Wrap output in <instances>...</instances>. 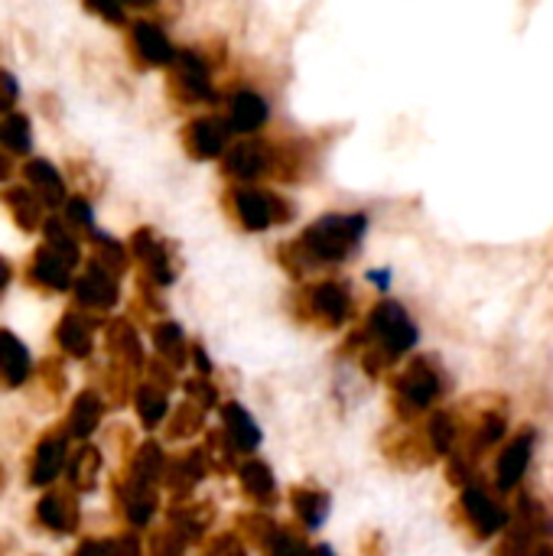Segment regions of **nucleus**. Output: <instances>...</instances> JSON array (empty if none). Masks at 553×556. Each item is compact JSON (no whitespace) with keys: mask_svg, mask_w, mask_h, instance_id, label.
<instances>
[{"mask_svg":"<svg viewBox=\"0 0 553 556\" xmlns=\"http://www.w3.org/2000/svg\"><path fill=\"white\" fill-rule=\"evenodd\" d=\"M368 215L365 212H326L313 225L300 231V238L287 241L280 254L284 264L297 274H310L329 264H342L365 238Z\"/></svg>","mask_w":553,"mask_h":556,"instance_id":"nucleus-1","label":"nucleus"},{"mask_svg":"<svg viewBox=\"0 0 553 556\" xmlns=\"http://www.w3.org/2000/svg\"><path fill=\"white\" fill-rule=\"evenodd\" d=\"M225 208L231 222L251 235L271 231L297 215L290 199H284L274 186H261V182H238V186L231 182L225 192Z\"/></svg>","mask_w":553,"mask_h":556,"instance_id":"nucleus-2","label":"nucleus"},{"mask_svg":"<svg viewBox=\"0 0 553 556\" xmlns=\"http://www.w3.org/2000/svg\"><path fill=\"white\" fill-rule=\"evenodd\" d=\"M169 94L186 108L215 101L209 55H202L199 49H179L173 65H169Z\"/></svg>","mask_w":553,"mask_h":556,"instance_id":"nucleus-3","label":"nucleus"},{"mask_svg":"<svg viewBox=\"0 0 553 556\" xmlns=\"http://www.w3.org/2000/svg\"><path fill=\"white\" fill-rule=\"evenodd\" d=\"M277 166V143L261 140V137H238L222 156V176L228 182H264L274 179Z\"/></svg>","mask_w":553,"mask_h":556,"instance_id":"nucleus-4","label":"nucleus"},{"mask_svg":"<svg viewBox=\"0 0 553 556\" xmlns=\"http://www.w3.org/2000/svg\"><path fill=\"white\" fill-rule=\"evenodd\" d=\"M231 137L235 134H231L225 114H202L183 127V150L192 160H222L225 150L231 147Z\"/></svg>","mask_w":553,"mask_h":556,"instance_id":"nucleus-5","label":"nucleus"},{"mask_svg":"<svg viewBox=\"0 0 553 556\" xmlns=\"http://www.w3.org/2000/svg\"><path fill=\"white\" fill-rule=\"evenodd\" d=\"M225 121H228L235 137H257L264 130V124L271 121V104H267V98L261 91L241 88V91H235L228 98Z\"/></svg>","mask_w":553,"mask_h":556,"instance_id":"nucleus-6","label":"nucleus"},{"mask_svg":"<svg viewBox=\"0 0 553 556\" xmlns=\"http://www.w3.org/2000/svg\"><path fill=\"white\" fill-rule=\"evenodd\" d=\"M130 49L137 52L140 65L147 68H163V65H173L176 59V46L169 42V36L163 33V26L150 23V20H137L130 26Z\"/></svg>","mask_w":553,"mask_h":556,"instance_id":"nucleus-7","label":"nucleus"},{"mask_svg":"<svg viewBox=\"0 0 553 556\" xmlns=\"http://www.w3.org/2000/svg\"><path fill=\"white\" fill-rule=\"evenodd\" d=\"M75 296L81 306H91V309H111L117 303V283H114V274H108L104 267L91 264L88 274H81L75 280Z\"/></svg>","mask_w":553,"mask_h":556,"instance_id":"nucleus-8","label":"nucleus"},{"mask_svg":"<svg viewBox=\"0 0 553 556\" xmlns=\"http://www.w3.org/2000/svg\"><path fill=\"white\" fill-rule=\"evenodd\" d=\"M23 179L29 182L26 189H33L36 199H39L42 205H49V208L65 205V182H62V176L55 173L52 163H46V160H29V163L23 166Z\"/></svg>","mask_w":553,"mask_h":556,"instance_id":"nucleus-9","label":"nucleus"},{"mask_svg":"<svg viewBox=\"0 0 553 556\" xmlns=\"http://www.w3.org/2000/svg\"><path fill=\"white\" fill-rule=\"evenodd\" d=\"M349 293H345V287L342 283H313L310 287V309L319 316V319H326L329 326H339L345 316H349Z\"/></svg>","mask_w":553,"mask_h":556,"instance_id":"nucleus-10","label":"nucleus"},{"mask_svg":"<svg viewBox=\"0 0 553 556\" xmlns=\"http://www.w3.org/2000/svg\"><path fill=\"white\" fill-rule=\"evenodd\" d=\"M26 378H29V355L23 342L13 332L0 329V381L13 388V384H23Z\"/></svg>","mask_w":553,"mask_h":556,"instance_id":"nucleus-11","label":"nucleus"},{"mask_svg":"<svg viewBox=\"0 0 553 556\" xmlns=\"http://www.w3.org/2000/svg\"><path fill=\"white\" fill-rule=\"evenodd\" d=\"M65 466V440H46L39 443L36 456H33V469H29V482L33 485H49Z\"/></svg>","mask_w":553,"mask_h":556,"instance_id":"nucleus-12","label":"nucleus"},{"mask_svg":"<svg viewBox=\"0 0 553 556\" xmlns=\"http://www.w3.org/2000/svg\"><path fill=\"white\" fill-rule=\"evenodd\" d=\"M3 202L10 205L13 218H16L26 231H33V228L42 225V202L36 199L33 189H7V192H3Z\"/></svg>","mask_w":553,"mask_h":556,"instance_id":"nucleus-13","label":"nucleus"},{"mask_svg":"<svg viewBox=\"0 0 553 556\" xmlns=\"http://www.w3.org/2000/svg\"><path fill=\"white\" fill-rule=\"evenodd\" d=\"M59 345L68 352V355H75V358H85L88 352H91V329H88V323L81 319V316H65L62 323H59Z\"/></svg>","mask_w":553,"mask_h":556,"instance_id":"nucleus-14","label":"nucleus"},{"mask_svg":"<svg viewBox=\"0 0 553 556\" xmlns=\"http://www.w3.org/2000/svg\"><path fill=\"white\" fill-rule=\"evenodd\" d=\"M98 417H101V401L91 391L78 394L75 404H72V414H68V433L72 437H88L98 427Z\"/></svg>","mask_w":553,"mask_h":556,"instance_id":"nucleus-15","label":"nucleus"},{"mask_svg":"<svg viewBox=\"0 0 553 556\" xmlns=\"http://www.w3.org/2000/svg\"><path fill=\"white\" fill-rule=\"evenodd\" d=\"M36 511H39V521H42L46 528H52V531H68V528H75V511H72V505H68L65 498H59V495H46V498L36 505Z\"/></svg>","mask_w":553,"mask_h":556,"instance_id":"nucleus-16","label":"nucleus"},{"mask_svg":"<svg viewBox=\"0 0 553 556\" xmlns=\"http://www.w3.org/2000/svg\"><path fill=\"white\" fill-rule=\"evenodd\" d=\"M0 140L7 150L13 153H26L29 143H33V134H29V121L23 114H10L3 124H0Z\"/></svg>","mask_w":553,"mask_h":556,"instance_id":"nucleus-17","label":"nucleus"},{"mask_svg":"<svg viewBox=\"0 0 553 556\" xmlns=\"http://www.w3.org/2000/svg\"><path fill=\"white\" fill-rule=\"evenodd\" d=\"M95 472H98V453L95 450H81L78 456H72L68 463V476L78 489H88L95 482Z\"/></svg>","mask_w":553,"mask_h":556,"instance_id":"nucleus-18","label":"nucleus"},{"mask_svg":"<svg viewBox=\"0 0 553 556\" xmlns=\"http://www.w3.org/2000/svg\"><path fill=\"white\" fill-rule=\"evenodd\" d=\"M85 7H88L91 13H98L101 20H108V23H124V20H127L124 0H85Z\"/></svg>","mask_w":553,"mask_h":556,"instance_id":"nucleus-19","label":"nucleus"},{"mask_svg":"<svg viewBox=\"0 0 553 556\" xmlns=\"http://www.w3.org/2000/svg\"><path fill=\"white\" fill-rule=\"evenodd\" d=\"M62 208H65V222H68V225L91 228V208H88V202H85V199H68Z\"/></svg>","mask_w":553,"mask_h":556,"instance_id":"nucleus-20","label":"nucleus"},{"mask_svg":"<svg viewBox=\"0 0 553 556\" xmlns=\"http://www.w3.org/2000/svg\"><path fill=\"white\" fill-rule=\"evenodd\" d=\"M156 345H160L166 355L179 352V349H183V336H179V329H176V326H169V323H166V326H160V329H156Z\"/></svg>","mask_w":553,"mask_h":556,"instance_id":"nucleus-21","label":"nucleus"},{"mask_svg":"<svg viewBox=\"0 0 553 556\" xmlns=\"http://www.w3.org/2000/svg\"><path fill=\"white\" fill-rule=\"evenodd\" d=\"M16 94H20L16 78H13L10 72H3V68H0V111H10V108H13V101H16Z\"/></svg>","mask_w":553,"mask_h":556,"instance_id":"nucleus-22","label":"nucleus"},{"mask_svg":"<svg viewBox=\"0 0 553 556\" xmlns=\"http://www.w3.org/2000/svg\"><path fill=\"white\" fill-rule=\"evenodd\" d=\"M137 401H140V414H143V420H150V424H153V420L163 414V397H156L153 391H140V397H137Z\"/></svg>","mask_w":553,"mask_h":556,"instance_id":"nucleus-23","label":"nucleus"},{"mask_svg":"<svg viewBox=\"0 0 553 556\" xmlns=\"http://www.w3.org/2000/svg\"><path fill=\"white\" fill-rule=\"evenodd\" d=\"M75 556H121V544H108V541H95V544H81Z\"/></svg>","mask_w":553,"mask_h":556,"instance_id":"nucleus-24","label":"nucleus"},{"mask_svg":"<svg viewBox=\"0 0 553 556\" xmlns=\"http://www.w3.org/2000/svg\"><path fill=\"white\" fill-rule=\"evenodd\" d=\"M7 283H10V267H7V261L0 257V290H3Z\"/></svg>","mask_w":553,"mask_h":556,"instance_id":"nucleus-25","label":"nucleus"},{"mask_svg":"<svg viewBox=\"0 0 553 556\" xmlns=\"http://www.w3.org/2000/svg\"><path fill=\"white\" fill-rule=\"evenodd\" d=\"M127 7H153L156 0H124Z\"/></svg>","mask_w":553,"mask_h":556,"instance_id":"nucleus-26","label":"nucleus"}]
</instances>
